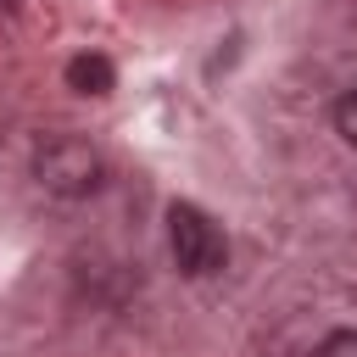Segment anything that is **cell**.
<instances>
[{
    "instance_id": "6da1fadb",
    "label": "cell",
    "mask_w": 357,
    "mask_h": 357,
    "mask_svg": "<svg viewBox=\"0 0 357 357\" xmlns=\"http://www.w3.org/2000/svg\"><path fill=\"white\" fill-rule=\"evenodd\" d=\"M33 178H39V190H50L61 201H84L106 184V156L78 134H50L33 151Z\"/></svg>"
},
{
    "instance_id": "7a4b0ae2",
    "label": "cell",
    "mask_w": 357,
    "mask_h": 357,
    "mask_svg": "<svg viewBox=\"0 0 357 357\" xmlns=\"http://www.w3.org/2000/svg\"><path fill=\"white\" fill-rule=\"evenodd\" d=\"M167 251H173V262H178L184 279H206V273L223 268L229 240H223V229L195 201H173L167 206Z\"/></svg>"
},
{
    "instance_id": "5b68a950",
    "label": "cell",
    "mask_w": 357,
    "mask_h": 357,
    "mask_svg": "<svg viewBox=\"0 0 357 357\" xmlns=\"http://www.w3.org/2000/svg\"><path fill=\"white\" fill-rule=\"evenodd\" d=\"M312 357H357V329H335V335H324Z\"/></svg>"
},
{
    "instance_id": "3957f363",
    "label": "cell",
    "mask_w": 357,
    "mask_h": 357,
    "mask_svg": "<svg viewBox=\"0 0 357 357\" xmlns=\"http://www.w3.org/2000/svg\"><path fill=\"white\" fill-rule=\"evenodd\" d=\"M61 78H67V89H78V95H112L117 67H112V56H100V50H78V56L61 67Z\"/></svg>"
},
{
    "instance_id": "8992f818",
    "label": "cell",
    "mask_w": 357,
    "mask_h": 357,
    "mask_svg": "<svg viewBox=\"0 0 357 357\" xmlns=\"http://www.w3.org/2000/svg\"><path fill=\"white\" fill-rule=\"evenodd\" d=\"M11 6H17V0H0V11H11Z\"/></svg>"
},
{
    "instance_id": "277c9868",
    "label": "cell",
    "mask_w": 357,
    "mask_h": 357,
    "mask_svg": "<svg viewBox=\"0 0 357 357\" xmlns=\"http://www.w3.org/2000/svg\"><path fill=\"white\" fill-rule=\"evenodd\" d=\"M335 134H340L346 145H357V89H346V95L335 100Z\"/></svg>"
}]
</instances>
